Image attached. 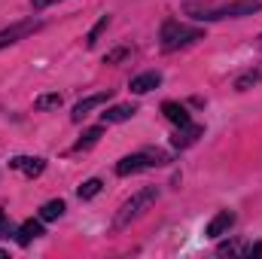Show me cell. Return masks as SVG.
Masks as SVG:
<instances>
[{"label": "cell", "mask_w": 262, "mask_h": 259, "mask_svg": "<svg viewBox=\"0 0 262 259\" xmlns=\"http://www.w3.org/2000/svg\"><path fill=\"white\" fill-rule=\"evenodd\" d=\"M259 0H229V3H186V12L198 21H223V18H244L259 12Z\"/></svg>", "instance_id": "1"}, {"label": "cell", "mask_w": 262, "mask_h": 259, "mask_svg": "<svg viewBox=\"0 0 262 259\" xmlns=\"http://www.w3.org/2000/svg\"><path fill=\"white\" fill-rule=\"evenodd\" d=\"M159 201V189L156 186H143V189H137V192L131 195L128 201L116 210V220H113V229H128L131 223L143 213V210H149L152 204Z\"/></svg>", "instance_id": "2"}, {"label": "cell", "mask_w": 262, "mask_h": 259, "mask_svg": "<svg viewBox=\"0 0 262 259\" xmlns=\"http://www.w3.org/2000/svg\"><path fill=\"white\" fill-rule=\"evenodd\" d=\"M168 165V153L162 149H143V153H134V156H125L116 162V174L119 177H131L137 171H146V168H162Z\"/></svg>", "instance_id": "3"}, {"label": "cell", "mask_w": 262, "mask_h": 259, "mask_svg": "<svg viewBox=\"0 0 262 259\" xmlns=\"http://www.w3.org/2000/svg\"><path fill=\"white\" fill-rule=\"evenodd\" d=\"M201 37H204L201 28H186V25H180V21H165V28H162V49H165V52H177V49L195 43Z\"/></svg>", "instance_id": "4"}, {"label": "cell", "mask_w": 262, "mask_h": 259, "mask_svg": "<svg viewBox=\"0 0 262 259\" xmlns=\"http://www.w3.org/2000/svg\"><path fill=\"white\" fill-rule=\"evenodd\" d=\"M40 18H28V21H15V25H9V28H3L0 31V49H6V46H12V43H18V40H25L28 34H34V31H40Z\"/></svg>", "instance_id": "5"}, {"label": "cell", "mask_w": 262, "mask_h": 259, "mask_svg": "<svg viewBox=\"0 0 262 259\" xmlns=\"http://www.w3.org/2000/svg\"><path fill=\"white\" fill-rule=\"evenodd\" d=\"M107 101H110V92H101V95H89V98H82V101L73 107L70 119H73V122H82V119H85V116H89L95 107H101V104H107Z\"/></svg>", "instance_id": "6"}, {"label": "cell", "mask_w": 262, "mask_h": 259, "mask_svg": "<svg viewBox=\"0 0 262 259\" xmlns=\"http://www.w3.org/2000/svg\"><path fill=\"white\" fill-rule=\"evenodd\" d=\"M9 168H15V171H21L25 177H40L43 174V168H46V159H31V156H15L12 162H9Z\"/></svg>", "instance_id": "7"}, {"label": "cell", "mask_w": 262, "mask_h": 259, "mask_svg": "<svg viewBox=\"0 0 262 259\" xmlns=\"http://www.w3.org/2000/svg\"><path fill=\"white\" fill-rule=\"evenodd\" d=\"M159 85H162V73H159V70H146V73L134 76L128 82V89L134 95H146V92H152V89H159Z\"/></svg>", "instance_id": "8"}, {"label": "cell", "mask_w": 262, "mask_h": 259, "mask_svg": "<svg viewBox=\"0 0 262 259\" xmlns=\"http://www.w3.org/2000/svg\"><path fill=\"white\" fill-rule=\"evenodd\" d=\"M232 226H235V213H232V210H220V213L207 223V238H223Z\"/></svg>", "instance_id": "9"}, {"label": "cell", "mask_w": 262, "mask_h": 259, "mask_svg": "<svg viewBox=\"0 0 262 259\" xmlns=\"http://www.w3.org/2000/svg\"><path fill=\"white\" fill-rule=\"evenodd\" d=\"M43 235V220H25L21 226H18V232H15V241L21 244V247H28L31 241H37Z\"/></svg>", "instance_id": "10"}, {"label": "cell", "mask_w": 262, "mask_h": 259, "mask_svg": "<svg viewBox=\"0 0 262 259\" xmlns=\"http://www.w3.org/2000/svg\"><path fill=\"white\" fill-rule=\"evenodd\" d=\"M162 113H165L177 128H183V125L192 122V119H189V110H186L183 104H177V101H165V104H162Z\"/></svg>", "instance_id": "11"}, {"label": "cell", "mask_w": 262, "mask_h": 259, "mask_svg": "<svg viewBox=\"0 0 262 259\" xmlns=\"http://www.w3.org/2000/svg\"><path fill=\"white\" fill-rule=\"evenodd\" d=\"M201 134H204V128H201V125H192V122H189V125H183V128H180L177 134H174V137H171V143H174L177 149H183V146L195 143V140L201 137Z\"/></svg>", "instance_id": "12"}, {"label": "cell", "mask_w": 262, "mask_h": 259, "mask_svg": "<svg viewBox=\"0 0 262 259\" xmlns=\"http://www.w3.org/2000/svg\"><path fill=\"white\" fill-rule=\"evenodd\" d=\"M134 113H137V107H134V104H116V107L104 110V113H101V119H104V122H125V119H131Z\"/></svg>", "instance_id": "13"}, {"label": "cell", "mask_w": 262, "mask_h": 259, "mask_svg": "<svg viewBox=\"0 0 262 259\" xmlns=\"http://www.w3.org/2000/svg\"><path fill=\"white\" fill-rule=\"evenodd\" d=\"M61 213H64V201H61V198H52V201H46V204L40 207V220H43V223L58 220Z\"/></svg>", "instance_id": "14"}, {"label": "cell", "mask_w": 262, "mask_h": 259, "mask_svg": "<svg viewBox=\"0 0 262 259\" xmlns=\"http://www.w3.org/2000/svg\"><path fill=\"white\" fill-rule=\"evenodd\" d=\"M101 134H104V128H101V125L89 128L85 134H82V137H79V140H76V146H73V149H92V146L101 140Z\"/></svg>", "instance_id": "15"}, {"label": "cell", "mask_w": 262, "mask_h": 259, "mask_svg": "<svg viewBox=\"0 0 262 259\" xmlns=\"http://www.w3.org/2000/svg\"><path fill=\"white\" fill-rule=\"evenodd\" d=\"M61 104H64V98H61V95H40V98L34 101V107H37V110H58Z\"/></svg>", "instance_id": "16"}, {"label": "cell", "mask_w": 262, "mask_h": 259, "mask_svg": "<svg viewBox=\"0 0 262 259\" xmlns=\"http://www.w3.org/2000/svg\"><path fill=\"white\" fill-rule=\"evenodd\" d=\"M101 186H104V183H101L98 177H92V180H85V183H82V186L76 189V195H79L82 201H89V198H95V195L101 192Z\"/></svg>", "instance_id": "17"}, {"label": "cell", "mask_w": 262, "mask_h": 259, "mask_svg": "<svg viewBox=\"0 0 262 259\" xmlns=\"http://www.w3.org/2000/svg\"><path fill=\"white\" fill-rule=\"evenodd\" d=\"M107 25H110V15H101V21H98V25L89 31V37H85V46H95V43H98V37L107 31Z\"/></svg>", "instance_id": "18"}, {"label": "cell", "mask_w": 262, "mask_h": 259, "mask_svg": "<svg viewBox=\"0 0 262 259\" xmlns=\"http://www.w3.org/2000/svg\"><path fill=\"white\" fill-rule=\"evenodd\" d=\"M259 70H247V73H244V76H238V82H235V89H238V92H247V89H250V85H256V82H259Z\"/></svg>", "instance_id": "19"}, {"label": "cell", "mask_w": 262, "mask_h": 259, "mask_svg": "<svg viewBox=\"0 0 262 259\" xmlns=\"http://www.w3.org/2000/svg\"><path fill=\"white\" fill-rule=\"evenodd\" d=\"M9 235H15V232H12V223H9V217L0 210V238H9Z\"/></svg>", "instance_id": "20"}, {"label": "cell", "mask_w": 262, "mask_h": 259, "mask_svg": "<svg viewBox=\"0 0 262 259\" xmlns=\"http://www.w3.org/2000/svg\"><path fill=\"white\" fill-rule=\"evenodd\" d=\"M128 55V49H116V52H110V55H104V64H116L119 58H125Z\"/></svg>", "instance_id": "21"}, {"label": "cell", "mask_w": 262, "mask_h": 259, "mask_svg": "<svg viewBox=\"0 0 262 259\" xmlns=\"http://www.w3.org/2000/svg\"><path fill=\"white\" fill-rule=\"evenodd\" d=\"M34 3V9H43V6H49V3H55V0H31Z\"/></svg>", "instance_id": "22"}, {"label": "cell", "mask_w": 262, "mask_h": 259, "mask_svg": "<svg viewBox=\"0 0 262 259\" xmlns=\"http://www.w3.org/2000/svg\"><path fill=\"white\" fill-rule=\"evenodd\" d=\"M250 256H262V244H256V247H250Z\"/></svg>", "instance_id": "23"}, {"label": "cell", "mask_w": 262, "mask_h": 259, "mask_svg": "<svg viewBox=\"0 0 262 259\" xmlns=\"http://www.w3.org/2000/svg\"><path fill=\"white\" fill-rule=\"evenodd\" d=\"M259 43H262V37H259Z\"/></svg>", "instance_id": "24"}]
</instances>
